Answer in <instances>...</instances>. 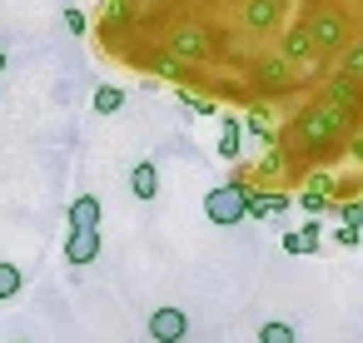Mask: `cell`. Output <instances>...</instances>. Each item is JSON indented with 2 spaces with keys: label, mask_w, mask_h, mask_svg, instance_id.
I'll use <instances>...</instances> for the list:
<instances>
[{
  "label": "cell",
  "mask_w": 363,
  "mask_h": 343,
  "mask_svg": "<svg viewBox=\"0 0 363 343\" xmlns=\"http://www.w3.org/2000/svg\"><path fill=\"white\" fill-rule=\"evenodd\" d=\"M353 130H358V115L338 110V105L323 100V95L294 115V140H298L308 154H328V150H338V140H348Z\"/></svg>",
  "instance_id": "cell-1"
},
{
  "label": "cell",
  "mask_w": 363,
  "mask_h": 343,
  "mask_svg": "<svg viewBox=\"0 0 363 343\" xmlns=\"http://www.w3.org/2000/svg\"><path fill=\"white\" fill-rule=\"evenodd\" d=\"M303 26H308V35L318 40L323 55H343V50L353 45V26H348V16H343L338 6H328V0H308Z\"/></svg>",
  "instance_id": "cell-2"
},
{
  "label": "cell",
  "mask_w": 363,
  "mask_h": 343,
  "mask_svg": "<svg viewBox=\"0 0 363 343\" xmlns=\"http://www.w3.org/2000/svg\"><path fill=\"white\" fill-rule=\"evenodd\" d=\"M169 55H179L184 65H204L209 55H214V40H209V30L204 26H174L169 30Z\"/></svg>",
  "instance_id": "cell-3"
},
{
  "label": "cell",
  "mask_w": 363,
  "mask_h": 343,
  "mask_svg": "<svg viewBox=\"0 0 363 343\" xmlns=\"http://www.w3.org/2000/svg\"><path fill=\"white\" fill-rule=\"evenodd\" d=\"M204 214L214 219V224H239L244 214H249V189L234 179V184H219L209 199H204Z\"/></svg>",
  "instance_id": "cell-4"
},
{
  "label": "cell",
  "mask_w": 363,
  "mask_h": 343,
  "mask_svg": "<svg viewBox=\"0 0 363 343\" xmlns=\"http://www.w3.org/2000/svg\"><path fill=\"white\" fill-rule=\"evenodd\" d=\"M284 6L289 0H244L239 16L254 35H274V30H284Z\"/></svg>",
  "instance_id": "cell-5"
},
{
  "label": "cell",
  "mask_w": 363,
  "mask_h": 343,
  "mask_svg": "<svg viewBox=\"0 0 363 343\" xmlns=\"http://www.w3.org/2000/svg\"><path fill=\"white\" fill-rule=\"evenodd\" d=\"M279 55H284L289 65H318V60H323V50H318V40L308 35V26H303V21L284 30V40H279Z\"/></svg>",
  "instance_id": "cell-6"
},
{
  "label": "cell",
  "mask_w": 363,
  "mask_h": 343,
  "mask_svg": "<svg viewBox=\"0 0 363 343\" xmlns=\"http://www.w3.org/2000/svg\"><path fill=\"white\" fill-rule=\"evenodd\" d=\"M294 70H298V65H289L284 55H264V60L254 65V85H259L264 95H289V90H294Z\"/></svg>",
  "instance_id": "cell-7"
},
{
  "label": "cell",
  "mask_w": 363,
  "mask_h": 343,
  "mask_svg": "<svg viewBox=\"0 0 363 343\" xmlns=\"http://www.w3.org/2000/svg\"><path fill=\"white\" fill-rule=\"evenodd\" d=\"M150 338H155V343H184V338H189V313L174 308V303L155 308V313H150Z\"/></svg>",
  "instance_id": "cell-8"
},
{
  "label": "cell",
  "mask_w": 363,
  "mask_h": 343,
  "mask_svg": "<svg viewBox=\"0 0 363 343\" xmlns=\"http://www.w3.org/2000/svg\"><path fill=\"white\" fill-rule=\"evenodd\" d=\"M318 95H323V100H333L338 110H348V115H358V120H363V80H353V75H343V70H338V75H328V80H323V90H318Z\"/></svg>",
  "instance_id": "cell-9"
},
{
  "label": "cell",
  "mask_w": 363,
  "mask_h": 343,
  "mask_svg": "<svg viewBox=\"0 0 363 343\" xmlns=\"http://www.w3.org/2000/svg\"><path fill=\"white\" fill-rule=\"evenodd\" d=\"M65 259H70L75 269H80V264H95V259H100V229H70Z\"/></svg>",
  "instance_id": "cell-10"
},
{
  "label": "cell",
  "mask_w": 363,
  "mask_h": 343,
  "mask_svg": "<svg viewBox=\"0 0 363 343\" xmlns=\"http://www.w3.org/2000/svg\"><path fill=\"white\" fill-rule=\"evenodd\" d=\"M130 194H135V199H155V194H160V169H155V159H140V164L130 169Z\"/></svg>",
  "instance_id": "cell-11"
},
{
  "label": "cell",
  "mask_w": 363,
  "mask_h": 343,
  "mask_svg": "<svg viewBox=\"0 0 363 343\" xmlns=\"http://www.w3.org/2000/svg\"><path fill=\"white\" fill-rule=\"evenodd\" d=\"M150 75H155V80H184V75H189V65H184L179 55H169V50H164V55H155V60H150Z\"/></svg>",
  "instance_id": "cell-12"
},
{
  "label": "cell",
  "mask_w": 363,
  "mask_h": 343,
  "mask_svg": "<svg viewBox=\"0 0 363 343\" xmlns=\"http://www.w3.org/2000/svg\"><path fill=\"white\" fill-rule=\"evenodd\" d=\"M100 224V199H75L70 204V229H95Z\"/></svg>",
  "instance_id": "cell-13"
},
{
  "label": "cell",
  "mask_w": 363,
  "mask_h": 343,
  "mask_svg": "<svg viewBox=\"0 0 363 343\" xmlns=\"http://www.w3.org/2000/svg\"><path fill=\"white\" fill-rule=\"evenodd\" d=\"M298 333H294V323L289 318H264L259 323V343H294Z\"/></svg>",
  "instance_id": "cell-14"
},
{
  "label": "cell",
  "mask_w": 363,
  "mask_h": 343,
  "mask_svg": "<svg viewBox=\"0 0 363 343\" xmlns=\"http://www.w3.org/2000/svg\"><path fill=\"white\" fill-rule=\"evenodd\" d=\"M26 288V274L16 269V264H6V259H0V298H16Z\"/></svg>",
  "instance_id": "cell-15"
},
{
  "label": "cell",
  "mask_w": 363,
  "mask_h": 343,
  "mask_svg": "<svg viewBox=\"0 0 363 343\" xmlns=\"http://www.w3.org/2000/svg\"><path fill=\"white\" fill-rule=\"evenodd\" d=\"M120 105H125V90H120V85H100V90H95V110H100V115H115Z\"/></svg>",
  "instance_id": "cell-16"
},
{
  "label": "cell",
  "mask_w": 363,
  "mask_h": 343,
  "mask_svg": "<svg viewBox=\"0 0 363 343\" xmlns=\"http://www.w3.org/2000/svg\"><path fill=\"white\" fill-rule=\"evenodd\" d=\"M239 140H244L239 120H224V135H219V154H224V159H239Z\"/></svg>",
  "instance_id": "cell-17"
},
{
  "label": "cell",
  "mask_w": 363,
  "mask_h": 343,
  "mask_svg": "<svg viewBox=\"0 0 363 343\" xmlns=\"http://www.w3.org/2000/svg\"><path fill=\"white\" fill-rule=\"evenodd\" d=\"M338 70H343V75H353V80H363V40H353V45L338 55Z\"/></svg>",
  "instance_id": "cell-18"
},
{
  "label": "cell",
  "mask_w": 363,
  "mask_h": 343,
  "mask_svg": "<svg viewBox=\"0 0 363 343\" xmlns=\"http://www.w3.org/2000/svg\"><path fill=\"white\" fill-rule=\"evenodd\" d=\"M274 189H249V219H269L274 214Z\"/></svg>",
  "instance_id": "cell-19"
},
{
  "label": "cell",
  "mask_w": 363,
  "mask_h": 343,
  "mask_svg": "<svg viewBox=\"0 0 363 343\" xmlns=\"http://www.w3.org/2000/svg\"><path fill=\"white\" fill-rule=\"evenodd\" d=\"M313 249H318V239H308L303 229L298 234H284V254H313Z\"/></svg>",
  "instance_id": "cell-20"
},
{
  "label": "cell",
  "mask_w": 363,
  "mask_h": 343,
  "mask_svg": "<svg viewBox=\"0 0 363 343\" xmlns=\"http://www.w3.org/2000/svg\"><path fill=\"white\" fill-rule=\"evenodd\" d=\"M130 21V0H105V26L115 30V26H125Z\"/></svg>",
  "instance_id": "cell-21"
},
{
  "label": "cell",
  "mask_w": 363,
  "mask_h": 343,
  "mask_svg": "<svg viewBox=\"0 0 363 343\" xmlns=\"http://www.w3.org/2000/svg\"><path fill=\"white\" fill-rule=\"evenodd\" d=\"M259 174H264V179H279V174H284V150H269L264 164H259Z\"/></svg>",
  "instance_id": "cell-22"
},
{
  "label": "cell",
  "mask_w": 363,
  "mask_h": 343,
  "mask_svg": "<svg viewBox=\"0 0 363 343\" xmlns=\"http://www.w3.org/2000/svg\"><path fill=\"white\" fill-rule=\"evenodd\" d=\"M333 239H338L343 249H358V244H363V234H358V224H343V229H338Z\"/></svg>",
  "instance_id": "cell-23"
},
{
  "label": "cell",
  "mask_w": 363,
  "mask_h": 343,
  "mask_svg": "<svg viewBox=\"0 0 363 343\" xmlns=\"http://www.w3.org/2000/svg\"><path fill=\"white\" fill-rule=\"evenodd\" d=\"M298 204H303L308 214H318V209L328 204V194H313V189H303V194H298Z\"/></svg>",
  "instance_id": "cell-24"
},
{
  "label": "cell",
  "mask_w": 363,
  "mask_h": 343,
  "mask_svg": "<svg viewBox=\"0 0 363 343\" xmlns=\"http://www.w3.org/2000/svg\"><path fill=\"white\" fill-rule=\"evenodd\" d=\"M308 189H313V194H333V179H328V174H308Z\"/></svg>",
  "instance_id": "cell-25"
},
{
  "label": "cell",
  "mask_w": 363,
  "mask_h": 343,
  "mask_svg": "<svg viewBox=\"0 0 363 343\" xmlns=\"http://www.w3.org/2000/svg\"><path fill=\"white\" fill-rule=\"evenodd\" d=\"M338 219H343V224H363V204H343Z\"/></svg>",
  "instance_id": "cell-26"
},
{
  "label": "cell",
  "mask_w": 363,
  "mask_h": 343,
  "mask_svg": "<svg viewBox=\"0 0 363 343\" xmlns=\"http://www.w3.org/2000/svg\"><path fill=\"white\" fill-rule=\"evenodd\" d=\"M65 26H70V30H75V35H80V30H85V16H80V11H75V6H70V11H65Z\"/></svg>",
  "instance_id": "cell-27"
},
{
  "label": "cell",
  "mask_w": 363,
  "mask_h": 343,
  "mask_svg": "<svg viewBox=\"0 0 363 343\" xmlns=\"http://www.w3.org/2000/svg\"><path fill=\"white\" fill-rule=\"evenodd\" d=\"M348 154H353V159H363V135H348Z\"/></svg>",
  "instance_id": "cell-28"
},
{
  "label": "cell",
  "mask_w": 363,
  "mask_h": 343,
  "mask_svg": "<svg viewBox=\"0 0 363 343\" xmlns=\"http://www.w3.org/2000/svg\"><path fill=\"white\" fill-rule=\"evenodd\" d=\"M0 70H6V50H0Z\"/></svg>",
  "instance_id": "cell-29"
},
{
  "label": "cell",
  "mask_w": 363,
  "mask_h": 343,
  "mask_svg": "<svg viewBox=\"0 0 363 343\" xmlns=\"http://www.w3.org/2000/svg\"><path fill=\"white\" fill-rule=\"evenodd\" d=\"M16 343H21V338H16Z\"/></svg>",
  "instance_id": "cell-30"
}]
</instances>
